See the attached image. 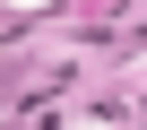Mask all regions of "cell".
<instances>
[{
	"label": "cell",
	"mask_w": 147,
	"mask_h": 130,
	"mask_svg": "<svg viewBox=\"0 0 147 130\" xmlns=\"http://www.w3.org/2000/svg\"><path fill=\"white\" fill-rule=\"evenodd\" d=\"M18 9H43V0H18Z\"/></svg>",
	"instance_id": "6da1fadb"
}]
</instances>
